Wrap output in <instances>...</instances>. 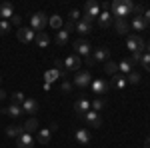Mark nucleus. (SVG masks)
I'll return each instance as SVG.
<instances>
[{
    "label": "nucleus",
    "mask_w": 150,
    "mask_h": 148,
    "mask_svg": "<svg viewBox=\"0 0 150 148\" xmlns=\"http://www.w3.org/2000/svg\"><path fill=\"white\" fill-rule=\"evenodd\" d=\"M10 32V22L8 20H0V34H8Z\"/></svg>",
    "instance_id": "nucleus-37"
},
{
    "label": "nucleus",
    "mask_w": 150,
    "mask_h": 148,
    "mask_svg": "<svg viewBox=\"0 0 150 148\" xmlns=\"http://www.w3.org/2000/svg\"><path fill=\"white\" fill-rule=\"evenodd\" d=\"M46 24H48V14H44V12H34L30 16V28L36 32H42L46 28Z\"/></svg>",
    "instance_id": "nucleus-3"
},
{
    "label": "nucleus",
    "mask_w": 150,
    "mask_h": 148,
    "mask_svg": "<svg viewBox=\"0 0 150 148\" xmlns=\"http://www.w3.org/2000/svg\"><path fill=\"white\" fill-rule=\"evenodd\" d=\"M34 42H36V46H38V48H46V46L50 44V36H48L46 32H36Z\"/></svg>",
    "instance_id": "nucleus-21"
},
{
    "label": "nucleus",
    "mask_w": 150,
    "mask_h": 148,
    "mask_svg": "<svg viewBox=\"0 0 150 148\" xmlns=\"http://www.w3.org/2000/svg\"><path fill=\"white\" fill-rule=\"evenodd\" d=\"M98 14H100V4L98 2H94V0H90V2H86L84 4V16H90V18H98Z\"/></svg>",
    "instance_id": "nucleus-9"
},
{
    "label": "nucleus",
    "mask_w": 150,
    "mask_h": 148,
    "mask_svg": "<svg viewBox=\"0 0 150 148\" xmlns=\"http://www.w3.org/2000/svg\"><path fill=\"white\" fill-rule=\"evenodd\" d=\"M118 70H120L124 76H128V74L132 72V62H130V60H122V62H118Z\"/></svg>",
    "instance_id": "nucleus-29"
},
{
    "label": "nucleus",
    "mask_w": 150,
    "mask_h": 148,
    "mask_svg": "<svg viewBox=\"0 0 150 148\" xmlns=\"http://www.w3.org/2000/svg\"><path fill=\"white\" fill-rule=\"evenodd\" d=\"M4 98H6V92H4L2 88H0V100H4Z\"/></svg>",
    "instance_id": "nucleus-47"
},
{
    "label": "nucleus",
    "mask_w": 150,
    "mask_h": 148,
    "mask_svg": "<svg viewBox=\"0 0 150 148\" xmlns=\"http://www.w3.org/2000/svg\"><path fill=\"white\" fill-rule=\"evenodd\" d=\"M22 22V18H20V16H18V14H14V16H12L10 18V24H16V26H18V24Z\"/></svg>",
    "instance_id": "nucleus-42"
},
{
    "label": "nucleus",
    "mask_w": 150,
    "mask_h": 148,
    "mask_svg": "<svg viewBox=\"0 0 150 148\" xmlns=\"http://www.w3.org/2000/svg\"><path fill=\"white\" fill-rule=\"evenodd\" d=\"M104 72H106V74H112V76H114V74H118V64H116V62H112V60H108V62L104 64Z\"/></svg>",
    "instance_id": "nucleus-31"
},
{
    "label": "nucleus",
    "mask_w": 150,
    "mask_h": 148,
    "mask_svg": "<svg viewBox=\"0 0 150 148\" xmlns=\"http://www.w3.org/2000/svg\"><path fill=\"white\" fill-rule=\"evenodd\" d=\"M56 78H60V74H58L56 70H46L44 72V80H46L48 84H52V80H56Z\"/></svg>",
    "instance_id": "nucleus-33"
},
{
    "label": "nucleus",
    "mask_w": 150,
    "mask_h": 148,
    "mask_svg": "<svg viewBox=\"0 0 150 148\" xmlns=\"http://www.w3.org/2000/svg\"><path fill=\"white\" fill-rule=\"evenodd\" d=\"M72 28H74V22H70V20H68V22L64 24V30H66V32H70Z\"/></svg>",
    "instance_id": "nucleus-45"
},
{
    "label": "nucleus",
    "mask_w": 150,
    "mask_h": 148,
    "mask_svg": "<svg viewBox=\"0 0 150 148\" xmlns=\"http://www.w3.org/2000/svg\"><path fill=\"white\" fill-rule=\"evenodd\" d=\"M126 80H128V84H134L136 86V84H140V74L138 72H130L126 76Z\"/></svg>",
    "instance_id": "nucleus-35"
},
{
    "label": "nucleus",
    "mask_w": 150,
    "mask_h": 148,
    "mask_svg": "<svg viewBox=\"0 0 150 148\" xmlns=\"http://www.w3.org/2000/svg\"><path fill=\"white\" fill-rule=\"evenodd\" d=\"M96 20H98V26L106 30V28H110V26H112V14H110V12H100Z\"/></svg>",
    "instance_id": "nucleus-16"
},
{
    "label": "nucleus",
    "mask_w": 150,
    "mask_h": 148,
    "mask_svg": "<svg viewBox=\"0 0 150 148\" xmlns=\"http://www.w3.org/2000/svg\"><path fill=\"white\" fill-rule=\"evenodd\" d=\"M72 86H74L72 82H68V80H62V86H60V88H62V92H66V94H68V92L72 90Z\"/></svg>",
    "instance_id": "nucleus-40"
},
{
    "label": "nucleus",
    "mask_w": 150,
    "mask_h": 148,
    "mask_svg": "<svg viewBox=\"0 0 150 148\" xmlns=\"http://www.w3.org/2000/svg\"><path fill=\"white\" fill-rule=\"evenodd\" d=\"M148 54H150V42H148Z\"/></svg>",
    "instance_id": "nucleus-49"
},
{
    "label": "nucleus",
    "mask_w": 150,
    "mask_h": 148,
    "mask_svg": "<svg viewBox=\"0 0 150 148\" xmlns=\"http://www.w3.org/2000/svg\"><path fill=\"white\" fill-rule=\"evenodd\" d=\"M16 140H18V142H16V144H18V148H32V146H34V138H32V134L22 132V134L16 138Z\"/></svg>",
    "instance_id": "nucleus-14"
},
{
    "label": "nucleus",
    "mask_w": 150,
    "mask_h": 148,
    "mask_svg": "<svg viewBox=\"0 0 150 148\" xmlns=\"http://www.w3.org/2000/svg\"><path fill=\"white\" fill-rule=\"evenodd\" d=\"M72 48H74V52H76L78 56H90V54H92V46H90L88 40H84V38H78V40L72 44Z\"/></svg>",
    "instance_id": "nucleus-4"
},
{
    "label": "nucleus",
    "mask_w": 150,
    "mask_h": 148,
    "mask_svg": "<svg viewBox=\"0 0 150 148\" xmlns=\"http://www.w3.org/2000/svg\"><path fill=\"white\" fill-rule=\"evenodd\" d=\"M112 84H114L118 90H122V88L128 84V80H126V76H124V74H114V76H112Z\"/></svg>",
    "instance_id": "nucleus-24"
},
{
    "label": "nucleus",
    "mask_w": 150,
    "mask_h": 148,
    "mask_svg": "<svg viewBox=\"0 0 150 148\" xmlns=\"http://www.w3.org/2000/svg\"><path fill=\"white\" fill-rule=\"evenodd\" d=\"M68 18H70V22H76V20H80V10H70V14H68Z\"/></svg>",
    "instance_id": "nucleus-38"
},
{
    "label": "nucleus",
    "mask_w": 150,
    "mask_h": 148,
    "mask_svg": "<svg viewBox=\"0 0 150 148\" xmlns=\"http://www.w3.org/2000/svg\"><path fill=\"white\" fill-rule=\"evenodd\" d=\"M6 136L8 138H18L20 134H22L24 130H22V126H14V124H10V126H6Z\"/></svg>",
    "instance_id": "nucleus-23"
},
{
    "label": "nucleus",
    "mask_w": 150,
    "mask_h": 148,
    "mask_svg": "<svg viewBox=\"0 0 150 148\" xmlns=\"http://www.w3.org/2000/svg\"><path fill=\"white\" fill-rule=\"evenodd\" d=\"M74 110H76V114H78V116L82 118L84 114L90 110V100H86V98H80V100H76V102H74Z\"/></svg>",
    "instance_id": "nucleus-13"
},
{
    "label": "nucleus",
    "mask_w": 150,
    "mask_h": 148,
    "mask_svg": "<svg viewBox=\"0 0 150 148\" xmlns=\"http://www.w3.org/2000/svg\"><path fill=\"white\" fill-rule=\"evenodd\" d=\"M16 36H18L20 42L28 44V42H32L36 38V32H32V28H18V30H16Z\"/></svg>",
    "instance_id": "nucleus-10"
},
{
    "label": "nucleus",
    "mask_w": 150,
    "mask_h": 148,
    "mask_svg": "<svg viewBox=\"0 0 150 148\" xmlns=\"http://www.w3.org/2000/svg\"><path fill=\"white\" fill-rule=\"evenodd\" d=\"M130 26H132V30H136V32H144L148 24L144 22V18H142V16H134V18H132V22H130Z\"/></svg>",
    "instance_id": "nucleus-19"
},
{
    "label": "nucleus",
    "mask_w": 150,
    "mask_h": 148,
    "mask_svg": "<svg viewBox=\"0 0 150 148\" xmlns=\"http://www.w3.org/2000/svg\"><path fill=\"white\" fill-rule=\"evenodd\" d=\"M22 112H28V114L38 112V102H36L34 98H26L22 102Z\"/></svg>",
    "instance_id": "nucleus-17"
},
{
    "label": "nucleus",
    "mask_w": 150,
    "mask_h": 148,
    "mask_svg": "<svg viewBox=\"0 0 150 148\" xmlns=\"http://www.w3.org/2000/svg\"><path fill=\"white\" fill-rule=\"evenodd\" d=\"M104 106H106V100H104V98H96L94 102H90V108H92L94 112H100Z\"/></svg>",
    "instance_id": "nucleus-32"
},
{
    "label": "nucleus",
    "mask_w": 150,
    "mask_h": 148,
    "mask_svg": "<svg viewBox=\"0 0 150 148\" xmlns=\"http://www.w3.org/2000/svg\"><path fill=\"white\" fill-rule=\"evenodd\" d=\"M54 42H56L58 46H66L68 44V32L62 28V30H58V34H56V38H54Z\"/></svg>",
    "instance_id": "nucleus-27"
},
{
    "label": "nucleus",
    "mask_w": 150,
    "mask_h": 148,
    "mask_svg": "<svg viewBox=\"0 0 150 148\" xmlns=\"http://www.w3.org/2000/svg\"><path fill=\"white\" fill-rule=\"evenodd\" d=\"M142 18H144V22H146V24H150V10H144Z\"/></svg>",
    "instance_id": "nucleus-44"
},
{
    "label": "nucleus",
    "mask_w": 150,
    "mask_h": 148,
    "mask_svg": "<svg viewBox=\"0 0 150 148\" xmlns=\"http://www.w3.org/2000/svg\"><path fill=\"white\" fill-rule=\"evenodd\" d=\"M140 58H142V52H132V58H130V62L134 64V62H140Z\"/></svg>",
    "instance_id": "nucleus-41"
},
{
    "label": "nucleus",
    "mask_w": 150,
    "mask_h": 148,
    "mask_svg": "<svg viewBox=\"0 0 150 148\" xmlns=\"http://www.w3.org/2000/svg\"><path fill=\"white\" fill-rule=\"evenodd\" d=\"M90 88H92V92L96 94V96H104L106 92L110 90V84H108L106 80H102V78H92Z\"/></svg>",
    "instance_id": "nucleus-7"
},
{
    "label": "nucleus",
    "mask_w": 150,
    "mask_h": 148,
    "mask_svg": "<svg viewBox=\"0 0 150 148\" xmlns=\"http://www.w3.org/2000/svg\"><path fill=\"white\" fill-rule=\"evenodd\" d=\"M74 138H76L80 144H88V142H90V132H88L86 128H78V130L74 132Z\"/></svg>",
    "instance_id": "nucleus-20"
},
{
    "label": "nucleus",
    "mask_w": 150,
    "mask_h": 148,
    "mask_svg": "<svg viewBox=\"0 0 150 148\" xmlns=\"http://www.w3.org/2000/svg\"><path fill=\"white\" fill-rule=\"evenodd\" d=\"M12 98V104H22L24 100H26V96H24V92H14L10 96Z\"/></svg>",
    "instance_id": "nucleus-34"
},
{
    "label": "nucleus",
    "mask_w": 150,
    "mask_h": 148,
    "mask_svg": "<svg viewBox=\"0 0 150 148\" xmlns=\"http://www.w3.org/2000/svg\"><path fill=\"white\" fill-rule=\"evenodd\" d=\"M134 2L132 0H116L110 4V14L114 16V20H126L128 14H132Z\"/></svg>",
    "instance_id": "nucleus-1"
},
{
    "label": "nucleus",
    "mask_w": 150,
    "mask_h": 148,
    "mask_svg": "<svg viewBox=\"0 0 150 148\" xmlns=\"http://www.w3.org/2000/svg\"><path fill=\"white\" fill-rule=\"evenodd\" d=\"M14 14H16V12H14L12 2H2V4H0V20H10Z\"/></svg>",
    "instance_id": "nucleus-12"
},
{
    "label": "nucleus",
    "mask_w": 150,
    "mask_h": 148,
    "mask_svg": "<svg viewBox=\"0 0 150 148\" xmlns=\"http://www.w3.org/2000/svg\"><path fill=\"white\" fill-rule=\"evenodd\" d=\"M144 148H150V136L146 138V140H144Z\"/></svg>",
    "instance_id": "nucleus-48"
},
{
    "label": "nucleus",
    "mask_w": 150,
    "mask_h": 148,
    "mask_svg": "<svg viewBox=\"0 0 150 148\" xmlns=\"http://www.w3.org/2000/svg\"><path fill=\"white\" fill-rule=\"evenodd\" d=\"M80 64H82V58L78 56V54L66 56V60H64V68H66V72H68V70H74V72H78V70H80Z\"/></svg>",
    "instance_id": "nucleus-8"
},
{
    "label": "nucleus",
    "mask_w": 150,
    "mask_h": 148,
    "mask_svg": "<svg viewBox=\"0 0 150 148\" xmlns=\"http://www.w3.org/2000/svg\"><path fill=\"white\" fill-rule=\"evenodd\" d=\"M54 70L60 74V80H66V68H64V62L62 60H54Z\"/></svg>",
    "instance_id": "nucleus-30"
},
{
    "label": "nucleus",
    "mask_w": 150,
    "mask_h": 148,
    "mask_svg": "<svg viewBox=\"0 0 150 148\" xmlns=\"http://www.w3.org/2000/svg\"><path fill=\"white\" fill-rule=\"evenodd\" d=\"M4 112L8 114L10 118H18V116L22 114V106H20V104H10V106H8Z\"/></svg>",
    "instance_id": "nucleus-25"
},
{
    "label": "nucleus",
    "mask_w": 150,
    "mask_h": 148,
    "mask_svg": "<svg viewBox=\"0 0 150 148\" xmlns=\"http://www.w3.org/2000/svg\"><path fill=\"white\" fill-rule=\"evenodd\" d=\"M140 64L144 66V70H148V72H150V54H148V52H144V54H142V58H140Z\"/></svg>",
    "instance_id": "nucleus-36"
},
{
    "label": "nucleus",
    "mask_w": 150,
    "mask_h": 148,
    "mask_svg": "<svg viewBox=\"0 0 150 148\" xmlns=\"http://www.w3.org/2000/svg\"><path fill=\"white\" fill-rule=\"evenodd\" d=\"M22 130L26 132V134H32V132H36L38 130V120H36L34 116H30L26 122L22 124Z\"/></svg>",
    "instance_id": "nucleus-18"
},
{
    "label": "nucleus",
    "mask_w": 150,
    "mask_h": 148,
    "mask_svg": "<svg viewBox=\"0 0 150 148\" xmlns=\"http://www.w3.org/2000/svg\"><path fill=\"white\" fill-rule=\"evenodd\" d=\"M36 138H38V142H40V144H48V142H50V138H52L50 128H40V130H38V134H36Z\"/></svg>",
    "instance_id": "nucleus-22"
},
{
    "label": "nucleus",
    "mask_w": 150,
    "mask_h": 148,
    "mask_svg": "<svg viewBox=\"0 0 150 148\" xmlns=\"http://www.w3.org/2000/svg\"><path fill=\"white\" fill-rule=\"evenodd\" d=\"M84 62H86V66H94V64H96V62H94V58H92V54H90V56H86Z\"/></svg>",
    "instance_id": "nucleus-43"
},
{
    "label": "nucleus",
    "mask_w": 150,
    "mask_h": 148,
    "mask_svg": "<svg viewBox=\"0 0 150 148\" xmlns=\"http://www.w3.org/2000/svg\"><path fill=\"white\" fill-rule=\"evenodd\" d=\"M0 82H2V78H0Z\"/></svg>",
    "instance_id": "nucleus-50"
},
{
    "label": "nucleus",
    "mask_w": 150,
    "mask_h": 148,
    "mask_svg": "<svg viewBox=\"0 0 150 148\" xmlns=\"http://www.w3.org/2000/svg\"><path fill=\"white\" fill-rule=\"evenodd\" d=\"M48 24L54 28V30H62V16H58V14H52L50 18H48Z\"/></svg>",
    "instance_id": "nucleus-28"
},
{
    "label": "nucleus",
    "mask_w": 150,
    "mask_h": 148,
    "mask_svg": "<svg viewBox=\"0 0 150 148\" xmlns=\"http://www.w3.org/2000/svg\"><path fill=\"white\" fill-rule=\"evenodd\" d=\"M128 28H130V24L126 20H114V30L118 34H128Z\"/></svg>",
    "instance_id": "nucleus-26"
},
{
    "label": "nucleus",
    "mask_w": 150,
    "mask_h": 148,
    "mask_svg": "<svg viewBox=\"0 0 150 148\" xmlns=\"http://www.w3.org/2000/svg\"><path fill=\"white\" fill-rule=\"evenodd\" d=\"M90 82H92V76H90V72L88 70H78L76 72V76H74V86H78V88H86V86H90Z\"/></svg>",
    "instance_id": "nucleus-6"
},
{
    "label": "nucleus",
    "mask_w": 150,
    "mask_h": 148,
    "mask_svg": "<svg viewBox=\"0 0 150 148\" xmlns=\"http://www.w3.org/2000/svg\"><path fill=\"white\" fill-rule=\"evenodd\" d=\"M56 130H58V124H56V122H52V124H50V132H56Z\"/></svg>",
    "instance_id": "nucleus-46"
},
{
    "label": "nucleus",
    "mask_w": 150,
    "mask_h": 148,
    "mask_svg": "<svg viewBox=\"0 0 150 148\" xmlns=\"http://www.w3.org/2000/svg\"><path fill=\"white\" fill-rule=\"evenodd\" d=\"M126 48L132 52H146V42L140 34H128L126 36Z\"/></svg>",
    "instance_id": "nucleus-2"
},
{
    "label": "nucleus",
    "mask_w": 150,
    "mask_h": 148,
    "mask_svg": "<svg viewBox=\"0 0 150 148\" xmlns=\"http://www.w3.org/2000/svg\"><path fill=\"white\" fill-rule=\"evenodd\" d=\"M92 58H94V62H108L110 60V48H106V46L96 48L92 52Z\"/></svg>",
    "instance_id": "nucleus-11"
},
{
    "label": "nucleus",
    "mask_w": 150,
    "mask_h": 148,
    "mask_svg": "<svg viewBox=\"0 0 150 148\" xmlns=\"http://www.w3.org/2000/svg\"><path fill=\"white\" fill-rule=\"evenodd\" d=\"M132 14H134V16H142V14H144V6H142V4H134Z\"/></svg>",
    "instance_id": "nucleus-39"
},
{
    "label": "nucleus",
    "mask_w": 150,
    "mask_h": 148,
    "mask_svg": "<svg viewBox=\"0 0 150 148\" xmlns=\"http://www.w3.org/2000/svg\"><path fill=\"white\" fill-rule=\"evenodd\" d=\"M74 28H76V32H78L80 36H86V34H90V32H92V24L86 22V20H82V18L74 24Z\"/></svg>",
    "instance_id": "nucleus-15"
},
{
    "label": "nucleus",
    "mask_w": 150,
    "mask_h": 148,
    "mask_svg": "<svg viewBox=\"0 0 150 148\" xmlns=\"http://www.w3.org/2000/svg\"><path fill=\"white\" fill-rule=\"evenodd\" d=\"M82 120H84V124L88 126V128H100V126H102V118H100V114L94 112V110H88V112L82 116Z\"/></svg>",
    "instance_id": "nucleus-5"
}]
</instances>
